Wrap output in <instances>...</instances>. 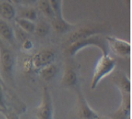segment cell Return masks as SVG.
Here are the masks:
<instances>
[{
    "label": "cell",
    "mask_w": 132,
    "mask_h": 119,
    "mask_svg": "<svg viewBox=\"0 0 132 119\" xmlns=\"http://www.w3.org/2000/svg\"><path fill=\"white\" fill-rule=\"evenodd\" d=\"M97 33H96L95 30L93 29H90V28H83V29H80L78 31L73 33L69 38V43H72L74 42H76L77 40H80L82 39V38H87L90 36H92V35H95Z\"/></svg>",
    "instance_id": "cell-16"
},
{
    "label": "cell",
    "mask_w": 132,
    "mask_h": 119,
    "mask_svg": "<svg viewBox=\"0 0 132 119\" xmlns=\"http://www.w3.org/2000/svg\"><path fill=\"white\" fill-rule=\"evenodd\" d=\"M37 0H22L21 4H22L24 7H32Z\"/></svg>",
    "instance_id": "cell-25"
},
{
    "label": "cell",
    "mask_w": 132,
    "mask_h": 119,
    "mask_svg": "<svg viewBox=\"0 0 132 119\" xmlns=\"http://www.w3.org/2000/svg\"><path fill=\"white\" fill-rule=\"evenodd\" d=\"M49 3L53 10L56 18H62V0H48Z\"/></svg>",
    "instance_id": "cell-20"
},
{
    "label": "cell",
    "mask_w": 132,
    "mask_h": 119,
    "mask_svg": "<svg viewBox=\"0 0 132 119\" xmlns=\"http://www.w3.org/2000/svg\"><path fill=\"white\" fill-rule=\"evenodd\" d=\"M19 18H22L34 22L37 18V13L32 7H24L19 11Z\"/></svg>",
    "instance_id": "cell-17"
},
{
    "label": "cell",
    "mask_w": 132,
    "mask_h": 119,
    "mask_svg": "<svg viewBox=\"0 0 132 119\" xmlns=\"http://www.w3.org/2000/svg\"><path fill=\"white\" fill-rule=\"evenodd\" d=\"M77 116L80 119H101V116L98 114L90 107L86 102L83 93L81 90L80 86L77 87Z\"/></svg>",
    "instance_id": "cell-6"
},
{
    "label": "cell",
    "mask_w": 132,
    "mask_h": 119,
    "mask_svg": "<svg viewBox=\"0 0 132 119\" xmlns=\"http://www.w3.org/2000/svg\"><path fill=\"white\" fill-rule=\"evenodd\" d=\"M121 102L118 109L111 114V119H128L130 113V93H120Z\"/></svg>",
    "instance_id": "cell-8"
},
{
    "label": "cell",
    "mask_w": 132,
    "mask_h": 119,
    "mask_svg": "<svg viewBox=\"0 0 132 119\" xmlns=\"http://www.w3.org/2000/svg\"><path fill=\"white\" fill-rule=\"evenodd\" d=\"M62 85L67 88H76L79 86L77 72L72 67L67 66L66 68L62 77Z\"/></svg>",
    "instance_id": "cell-9"
},
{
    "label": "cell",
    "mask_w": 132,
    "mask_h": 119,
    "mask_svg": "<svg viewBox=\"0 0 132 119\" xmlns=\"http://www.w3.org/2000/svg\"><path fill=\"white\" fill-rule=\"evenodd\" d=\"M105 40L107 42L109 49L112 50L116 55L124 57L130 54L131 47L128 42L113 36L105 37Z\"/></svg>",
    "instance_id": "cell-7"
},
{
    "label": "cell",
    "mask_w": 132,
    "mask_h": 119,
    "mask_svg": "<svg viewBox=\"0 0 132 119\" xmlns=\"http://www.w3.org/2000/svg\"><path fill=\"white\" fill-rule=\"evenodd\" d=\"M32 46H33V44L29 38H27V39L22 42V48H23V49L26 51H28L31 48H32Z\"/></svg>",
    "instance_id": "cell-24"
},
{
    "label": "cell",
    "mask_w": 132,
    "mask_h": 119,
    "mask_svg": "<svg viewBox=\"0 0 132 119\" xmlns=\"http://www.w3.org/2000/svg\"><path fill=\"white\" fill-rule=\"evenodd\" d=\"M16 16V9L9 2H2L0 3V17L5 20H12Z\"/></svg>",
    "instance_id": "cell-14"
},
{
    "label": "cell",
    "mask_w": 132,
    "mask_h": 119,
    "mask_svg": "<svg viewBox=\"0 0 132 119\" xmlns=\"http://www.w3.org/2000/svg\"><path fill=\"white\" fill-rule=\"evenodd\" d=\"M34 33L40 38H44L50 33V25L45 21H40L36 24Z\"/></svg>",
    "instance_id": "cell-19"
},
{
    "label": "cell",
    "mask_w": 132,
    "mask_h": 119,
    "mask_svg": "<svg viewBox=\"0 0 132 119\" xmlns=\"http://www.w3.org/2000/svg\"><path fill=\"white\" fill-rule=\"evenodd\" d=\"M0 35L11 44L15 42L13 28L6 20L2 18H0Z\"/></svg>",
    "instance_id": "cell-12"
},
{
    "label": "cell",
    "mask_w": 132,
    "mask_h": 119,
    "mask_svg": "<svg viewBox=\"0 0 132 119\" xmlns=\"http://www.w3.org/2000/svg\"><path fill=\"white\" fill-rule=\"evenodd\" d=\"M90 45L96 46L98 48H100V50L102 52V55L109 54L110 49H109L107 42L105 40V38H104L101 36L97 35V34L82 38V39L77 40L76 42H74V43H71L69 45V47L67 48V53L71 56H73L76 54L79 50H81V49Z\"/></svg>",
    "instance_id": "cell-2"
},
{
    "label": "cell",
    "mask_w": 132,
    "mask_h": 119,
    "mask_svg": "<svg viewBox=\"0 0 132 119\" xmlns=\"http://www.w3.org/2000/svg\"><path fill=\"white\" fill-rule=\"evenodd\" d=\"M2 114L3 115V117H5V119H20L19 113L13 109L7 108L6 111L3 112Z\"/></svg>",
    "instance_id": "cell-22"
},
{
    "label": "cell",
    "mask_w": 132,
    "mask_h": 119,
    "mask_svg": "<svg viewBox=\"0 0 132 119\" xmlns=\"http://www.w3.org/2000/svg\"><path fill=\"white\" fill-rule=\"evenodd\" d=\"M59 72H60V68L58 67V65H56L55 63H52L39 70L38 74L44 81L52 82V80H54L57 77Z\"/></svg>",
    "instance_id": "cell-10"
},
{
    "label": "cell",
    "mask_w": 132,
    "mask_h": 119,
    "mask_svg": "<svg viewBox=\"0 0 132 119\" xmlns=\"http://www.w3.org/2000/svg\"><path fill=\"white\" fill-rule=\"evenodd\" d=\"M10 3H12V4H21L22 3V0H9Z\"/></svg>",
    "instance_id": "cell-26"
},
{
    "label": "cell",
    "mask_w": 132,
    "mask_h": 119,
    "mask_svg": "<svg viewBox=\"0 0 132 119\" xmlns=\"http://www.w3.org/2000/svg\"><path fill=\"white\" fill-rule=\"evenodd\" d=\"M51 24L52 28L57 33H66L70 32L73 28L74 25L70 24L62 18H53L52 19Z\"/></svg>",
    "instance_id": "cell-11"
},
{
    "label": "cell",
    "mask_w": 132,
    "mask_h": 119,
    "mask_svg": "<svg viewBox=\"0 0 132 119\" xmlns=\"http://www.w3.org/2000/svg\"><path fill=\"white\" fill-rule=\"evenodd\" d=\"M13 32H14V37H15V39L19 40L23 42L24 40H26L28 38V33H25L24 31H22L21 28H19L18 27H17L15 30L13 29Z\"/></svg>",
    "instance_id": "cell-23"
},
{
    "label": "cell",
    "mask_w": 132,
    "mask_h": 119,
    "mask_svg": "<svg viewBox=\"0 0 132 119\" xmlns=\"http://www.w3.org/2000/svg\"><path fill=\"white\" fill-rule=\"evenodd\" d=\"M15 24H16L17 27H18L22 31H24L28 34L34 33L35 27H36V24L34 22L28 20V19H25L22 18L17 17V18H15Z\"/></svg>",
    "instance_id": "cell-15"
},
{
    "label": "cell",
    "mask_w": 132,
    "mask_h": 119,
    "mask_svg": "<svg viewBox=\"0 0 132 119\" xmlns=\"http://www.w3.org/2000/svg\"><path fill=\"white\" fill-rule=\"evenodd\" d=\"M37 119H53L54 109L50 90L47 86H43L42 100L34 111Z\"/></svg>",
    "instance_id": "cell-4"
},
{
    "label": "cell",
    "mask_w": 132,
    "mask_h": 119,
    "mask_svg": "<svg viewBox=\"0 0 132 119\" xmlns=\"http://www.w3.org/2000/svg\"><path fill=\"white\" fill-rule=\"evenodd\" d=\"M101 119H111V118H108V117H102V116H101Z\"/></svg>",
    "instance_id": "cell-27"
},
{
    "label": "cell",
    "mask_w": 132,
    "mask_h": 119,
    "mask_svg": "<svg viewBox=\"0 0 132 119\" xmlns=\"http://www.w3.org/2000/svg\"><path fill=\"white\" fill-rule=\"evenodd\" d=\"M7 108L9 107H7L4 94V85H3V82L0 80V113L4 112Z\"/></svg>",
    "instance_id": "cell-21"
},
{
    "label": "cell",
    "mask_w": 132,
    "mask_h": 119,
    "mask_svg": "<svg viewBox=\"0 0 132 119\" xmlns=\"http://www.w3.org/2000/svg\"><path fill=\"white\" fill-rule=\"evenodd\" d=\"M16 58L10 49L0 43V80L10 84L13 83Z\"/></svg>",
    "instance_id": "cell-1"
},
{
    "label": "cell",
    "mask_w": 132,
    "mask_h": 119,
    "mask_svg": "<svg viewBox=\"0 0 132 119\" xmlns=\"http://www.w3.org/2000/svg\"><path fill=\"white\" fill-rule=\"evenodd\" d=\"M116 67V61L112 57L107 55H102L97 62L94 68L92 81H90V88L95 89L101 82V80L105 76L110 74L114 70Z\"/></svg>",
    "instance_id": "cell-3"
},
{
    "label": "cell",
    "mask_w": 132,
    "mask_h": 119,
    "mask_svg": "<svg viewBox=\"0 0 132 119\" xmlns=\"http://www.w3.org/2000/svg\"><path fill=\"white\" fill-rule=\"evenodd\" d=\"M56 58V53L52 49H44L37 53L28 63V70L38 72L44 67L53 63Z\"/></svg>",
    "instance_id": "cell-5"
},
{
    "label": "cell",
    "mask_w": 132,
    "mask_h": 119,
    "mask_svg": "<svg viewBox=\"0 0 132 119\" xmlns=\"http://www.w3.org/2000/svg\"><path fill=\"white\" fill-rule=\"evenodd\" d=\"M38 7H39V9L41 10V12H42L46 17L51 19L55 18L54 12H53V10H52L48 0H39Z\"/></svg>",
    "instance_id": "cell-18"
},
{
    "label": "cell",
    "mask_w": 132,
    "mask_h": 119,
    "mask_svg": "<svg viewBox=\"0 0 132 119\" xmlns=\"http://www.w3.org/2000/svg\"><path fill=\"white\" fill-rule=\"evenodd\" d=\"M114 83L116 87H118L120 93H130V81L126 74L122 73V72L118 73L114 78Z\"/></svg>",
    "instance_id": "cell-13"
}]
</instances>
